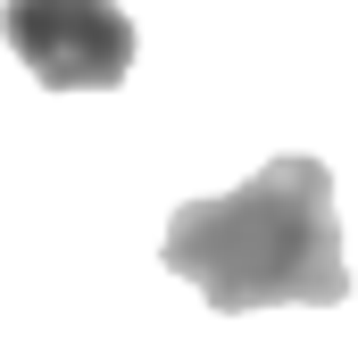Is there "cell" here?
Segmentation results:
<instances>
[{
    "label": "cell",
    "mask_w": 358,
    "mask_h": 358,
    "mask_svg": "<svg viewBox=\"0 0 358 358\" xmlns=\"http://www.w3.org/2000/svg\"><path fill=\"white\" fill-rule=\"evenodd\" d=\"M159 259L217 308H342L350 259H342V217H334V167L325 159H267L242 192L183 200L167 217Z\"/></svg>",
    "instance_id": "6da1fadb"
},
{
    "label": "cell",
    "mask_w": 358,
    "mask_h": 358,
    "mask_svg": "<svg viewBox=\"0 0 358 358\" xmlns=\"http://www.w3.org/2000/svg\"><path fill=\"white\" fill-rule=\"evenodd\" d=\"M0 42L42 92H108L134 76V25L117 0H0Z\"/></svg>",
    "instance_id": "7a4b0ae2"
}]
</instances>
